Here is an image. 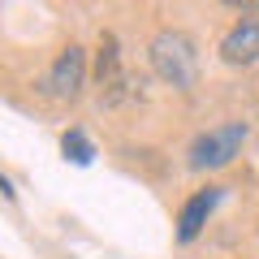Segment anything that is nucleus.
I'll return each instance as SVG.
<instances>
[{
  "instance_id": "nucleus-7",
  "label": "nucleus",
  "mask_w": 259,
  "mask_h": 259,
  "mask_svg": "<svg viewBox=\"0 0 259 259\" xmlns=\"http://www.w3.org/2000/svg\"><path fill=\"white\" fill-rule=\"evenodd\" d=\"M61 151H65V160H74V164H91L95 160V147H91V139H87L82 130H69L61 139Z\"/></svg>"
},
{
  "instance_id": "nucleus-1",
  "label": "nucleus",
  "mask_w": 259,
  "mask_h": 259,
  "mask_svg": "<svg viewBox=\"0 0 259 259\" xmlns=\"http://www.w3.org/2000/svg\"><path fill=\"white\" fill-rule=\"evenodd\" d=\"M151 69L164 78L177 91H190L199 82V52H194V39L182 30H160L151 39Z\"/></svg>"
},
{
  "instance_id": "nucleus-2",
  "label": "nucleus",
  "mask_w": 259,
  "mask_h": 259,
  "mask_svg": "<svg viewBox=\"0 0 259 259\" xmlns=\"http://www.w3.org/2000/svg\"><path fill=\"white\" fill-rule=\"evenodd\" d=\"M242 143H246V125L233 121V125H221V130H207L203 139H194L190 147V168H225L233 156H242Z\"/></svg>"
},
{
  "instance_id": "nucleus-6",
  "label": "nucleus",
  "mask_w": 259,
  "mask_h": 259,
  "mask_svg": "<svg viewBox=\"0 0 259 259\" xmlns=\"http://www.w3.org/2000/svg\"><path fill=\"white\" fill-rule=\"evenodd\" d=\"M221 56L229 65H255L259 61V22H238L221 39Z\"/></svg>"
},
{
  "instance_id": "nucleus-5",
  "label": "nucleus",
  "mask_w": 259,
  "mask_h": 259,
  "mask_svg": "<svg viewBox=\"0 0 259 259\" xmlns=\"http://www.w3.org/2000/svg\"><path fill=\"white\" fill-rule=\"evenodd\" d=\"M221 186H203V190H194L190 199H186L182 216H177V242H194L199 233H203L207 216L216 212V203H221Z\"/></svg>"
},
{
  "instance_id": "nucleus-8",
  "label": "nucleus",
  "mask_w": 259,
  "mask_h": 259,
  "mask_svg": "<svg viewBox=\"0 0 259 259\" xmlns=\"http://www.w3.org/2000/svg\"><path fill=\"white\" fill-rule=\"evenodd\" d=\"M229 9H242V13H259V0H225Z\"/></svg>"
},
{
  "instance_id": "nucleus-4",
  "label": "nucleus",
  "mask_w": 259,
  "mask_h": 259,
  "mask_svg": "<svg viewBox=\"0 0 259 259\" xmlns=\"http://www.w3.org/2000/svg\"><path fill=\"white\" fill-rule=\"evenodd\" d=\"M95 82H100V95L104 104H121L125 100V69H121V48H117V35H104L100 39V52H95Z\"/></svg>"
},
{
  "instance_id": "nucleus-9",
  "label": "nucleus",
  "mask_w": 259,
  "mask_h": 259,
  "mask_svg": "<svg viewBox=\"0 0 259 259\" xmlns=\"http://www.w3.org/2000/svg\"><path fill=\"white\" fill-rule=\"evenodd\" d=\"M0 194H5V199H18V190L9 186V177H5V173H0Z\"/></svg>"
},
{
  "instance_id": "nucleus-3",
  "label": "nucleus",
  "mask_w": 259,
  "mask_h": 259,
  "mask_svg": "<svg viewBox=\"0 0 259 259\" xmlns=\"http://www.w3.org/2000/svg\"><path fill=\"white\" fill-rule=\"evenodd\" d=\"M82 82H87V52L78 44H69V48H61V56H56L52 69L44 74L39 91H44L48 100H78Z\"/></svg>"
}]
</instances>
